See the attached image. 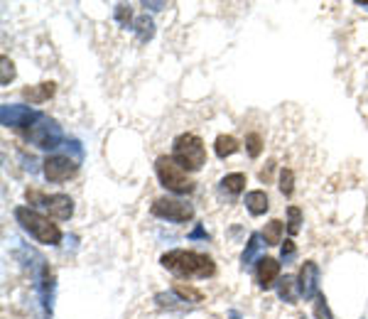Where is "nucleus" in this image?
<instances>
[{
  "mask_svg": "<svg viewBox=\"0 0 368 319\" xmlns=\"http://www.w3.org/2000/svg\"><path fill=\"white\" fill-rule=\"evenodd\" d=\"M160 266L164 270L175 272L177 278H211L217 272V263L209 258L206 253H197V251H184V248H175L167 251V253L160 258Z\"/></svg>",
  "mask_w": 368,
  "mask_h": 319,
  "instance_id": "1",
  "label": "nucleus"
},
{
  "mask_svg": "<svg viewBox=\"0 0 368 319\" xmlns=\"http://www.w3.org/2000/svg\"><path fill=\"white\" fill-rule=\"evenodd\" d=\"M12 216L42 246H59L62 243L64 233H62V229L49 216H42L40 212H35V209L29 207H15L12 209Z\"/></svg>",
  "mask_w": 368,
  "mask_h": 319,
  "instance_id": "2",
  "label": "nucleus"
},
{
  "mask_svg": "<svg viewBox=\"0 0 368 319\" xmlns=\"http://www.w3.org/2000/svg\"><path fill=\"white\" fill-rule=\"evenodd\" d=\"M172 157L177 165H182L187 172H199L206 165V145L204 140L194 133H182L172 142Z\"/></svg>",
  "mask_w": 368,
  "mask_h": 319,
  "instance_id": "3",
  "label": "nucleus"
},
{
  "mask_svg": "<svg viewBox=\"0 0 368 319\" xmlns=\"http://www.w3.org/2000/svg\"><path fill=\"white\" fill-rule=\"evenodd\" d=\"M155 172H158V179L164 190L172 192V194H192L194 192V179L189 177V172L182 165H177L175 157H167V155H160L155 160Z\"/></svg>",
  "mask_w": 368,
  "mask_h": 319,
  "instance_id": "4",
  "label": "nucleus"
},
{
  "mask_svg": "<svg viewBox=\"0 0 368 319\" xmlns=\"http://www.w3.org/2000/svg\"><path fill=\"white\" fill-rule=\"evenodd\" d=\"M20 136L27 142H32V145H37L40 150H54L64 142V133H62L59 123L49 116H45V113L27 130H20Z\"/></svg>",
  "mask_w": 368,
  "mask_h": 319,
  "instance_id": "5",
  "label": "nucleus"
},
{
  "mask_svg": "<svg viewBox=\"0 0 368 319\" xmlns=\"http://www.w3.org/2000/svg\"><path fill=\"white\" fill-rule=\"evenodd\" d=\"M25 196H27L29 204H37V207H42L45 212L52 216V219L57 221H69L71 214H74V199H71L69 194H42V192H35V190H27L25 192Z\"/></svg>",
  "mask_w": 368,
  "mask_h": 319,
  "instance_id": "6",
  "label": "nucleus"
},
{
  "mask_svg": "<svg viewBox=\"0 0 368 319\" xmlns=\"http://www.w3.org/2000/svg\"><path fill=\"white\" fill-rule=\"evenodd\" d=\"M150 214L158 219L172 221V224H187L194 219V207L187 201L175 199V196H160V199L152 201Z\"/></svg>",
  "mask_w": 368,
  "mask_h": 319,
  "instance_id": "7",
  "label": "nucleus"
},
{
  "mask_svg": "<svg viewBox=\"0 0 368 319\" xmlns=\"http://www.w3.org/2000/svg\"><path fill=\"white\" fill-rule=\"evenodd\" d=\"M79 172V157H69V155H52L45 160V177L49 182L59 184L71 179Z\"/></svg>",
  "mask_w": 368,
  "mask_h": 319,
  "instance_id": "8",
  "label": "nucleus"
},
{
  "mask_svg": "<svg viewBox=\"0 0 368 319\" xmlns=\"http://www.w3.org/2000/svg\"><path fill=\"white\" fill-rule=\"evenodd\" d=\"M40 116V111H32L29 106H20V103H3V108H0V120L5 128L27 130Z\"/></svg>",
  "mask_w": 368,
  "mask_h": 319,
  "instance_id": "9",
  "label": "nucleus"
},
{
  "mask_svg": "<svg viewBox=\"0 0 368 319\" xmlns=\"http://www.w3.org/2000/svg\"><path fill=\"white\" fill-rule=\"evenodd\" d=\"M297 285H299V295L304 300H317L319 292V266H317L315 260H304L302 268H299V275H297Z\"/></svg>",
  "mask_w": 368,
  "mask_h": 319,
  "instance_id": "10",
  "label": "nucleus"
},
{
  "mask_svg": "<svg viewBox=\"0 0 368 319\" xmlns=\"http://www.w3.org/2000/svg\"><path fill=\"white\" fill-rule=\"evenodd\" d=\"M256 280L260 290H270L280 280V263L275 258H260L256 266Z\"/></svg>",
  "mask_w": 368,
  "mask_h": 319,
  "instance_id": "11",
  "label": "nucleus"
},
{
  "mask_svg": "<svg viewBox=\"0 0 368 319\" xmlns=\"http://www.w3.org/2000/svg\"><path fill=\"white\" fill-rule=\"evenodd\" d=\"M243 190H245L243 172H231V175H226V177L219 182V192H221L223 196H228V199H236Z\"/></svg>",
  "mask_w": 368,
  "mask_h": 319,
  "instance_id": "12",
  "label": "nucleus"
},
{
  "mask_svg": "<svg viewBox=\"0 0 368 319\" xmlns=\"http://www.w3.org/2000/svg\"><path fill=\"white\" fill-rule=\"evenodd\" d=\"M54 91H57V84L42 81V84H37V86H27V89H23V96L29 101V103H45V101L52 99Z\"/></svg>",
  "mask_w": 368,
  "mask_h": 319,
  "instance_id": "13",
  "label": "nucleus"
},
{
  "mask_svg": "<svg viewBox=\"0 0 368 319\" xmlns=\"http://www.w3.org/2000/svg\"><path fill=\"white\" fill-rule=\"evenodd\" d=\"M243 204H245V209L251 212V216H263V214L270 209V199H268V194H265L263 190L248 192Z\"/></svg>",
  "mask_w": 368,
  "mask_h": 319,
  "instance_id": "14",
  "label": "nucleus"
},
{
  "mask_svg": "<svg viewBox=\"0 0 368 319\" xmlns=\"http://www.w3.org/2000/svg\"><path fill=\"white\" fill-rule=\"evenodd\" d=\"M278 295H280V300H285L287 305H297V300H299L297 278H293V275H285V278L278 280Z\"/></svg>",
  "mask_w": 368,
  "mask_h": 319,
  "instance_id": "15",
  "label": "nucleus"
},
{
  "mask_svg": "<svg viewBox=\"0 0 368 319\" xmlns=\"http://www.w3.org/2000/svg\"><path fill=\"white\" fill-rule=\"evenodd\" d=\"M238 148H241V145H238V140H236L234 136H219L217 142H214V150H217V155L221 160L236 155V153H238Z\"/></svg>",
  "mask_w": 368,
  "mask_h": 319,
  "instance_id": "16",
  "label": "nucleus"
},
{
  "mask_svg": "<svg viewBox=\"0 0 368 319\" xmlns=\"http://www.w3.org/2000/svg\"><path fill=\"white\" fill-rule=\"evenodd\" d=\"M282 231H285V224H282V221H278V219L268 221L265 229H263L265 243H268V246H278V243H282Z\"/></svg>",
  "mask_w": 368,
  "mask_h": 319,
  "instance_id": "17",
  "label": "nucleus"
},
{
  "mask_svg": "<svg viewBox=\"0 0 368 319\" xmlns=\"http://www.w3.org/2000/svg\"><path fill=\"white\" fill-rule=\"evenodd\" d=\"M260 238H263V233H251V238H248V243H245L243 255H241V263H243V266L253 263V258L258 255V251H260V246H263Z\"/></svg>",
  "mask_w": 368,
  "mask_h": 319,
  "instance_id": "18",
  "label": "nucleus"
},
{
  "mask_svg": "<svg viewBox=\"0 0 368 319\" xmlns=\"http://www.w3.org/2000/svg\"><path fill=\"white\" fill-rule=\"evenodd\" d=\"M133 30L138 32L140 42H147V40H152V35H155V25H152V20L147 18V15H140V18L133 23Z\"/></svg>",
  "mask_w": 368,
  "mask_h": 319,
  "instance_id": "19",
  "label": "nucleus"
},
{
  "mask_svg": "<svg viewBox=\"0 0 368 319\" xmlns=\"http://www.w3.org/2000/svg\"><path fill=\"white\" fill-rule=\"evenodd\" d=\"M172 292H175L177 297H182L184 302H201V300H204V295H201L199 290L189 288V285H184V283H175Z\"/></svg>",
  "mask_w": 368,
  "mask_h": 319,
  "instance_id": "20",
  "label": "nucleus"
},
{
  "mask_svg": "<svg viewBox=\"0 0 368 319\" xmlns=\"http://www.w3.org/2000/svg\"><path fill=\"white\" fill-rule=\"evenodd\" d=\"M280 192L285 196H293V192H295V175H293V170H287V167L280 170Z\"/></svg>",
  "mask_w": 368,
  "mask_h": 319,
  "instance_id": "21",
  "label": "nucleus"
},
{
  "mask_svg": "<svg viewBox=\"0 0 368 319\" xmlns=\"http://www.w3.org/2000/svg\"><path fill=\"white\" fill-rule=\"evenodd\" d=\"M299 224H302V212L297 207H287V231L293 236L299 231Z\"/></svg>",
  "mask_w": 368,
  "mask_h": 319,
  "instance_id": "22",
  "label": "nucleus"
},
{
  "mask_svg": "<svg viewBox=\"0 0 368 319\" xmlns=\"http://www.w3.org/2000/svg\"><path fill=\"white\" fill-rule=\"evenodd\" d=\"M245 148H248L251 157H258L260 150H263V138L258 136V133H248V136H245Z\"/></svg>",
  "mask_w": 368,
  "mask_h": 319,
  "instance_id": "23",
  "label": "nucleus"
},
{
  "mask_svg": "<svg viewBox=\"0 0 368 319\" xmlns=\"http://www.w3.org/2000/svg\"><path fill=\"white\" fill-rule=\"evenodd\" d=\"M315 317L317 319H334V314H332V309H329L327 297H324V295H317V300H315Z\"/></svg>",
  "mask_w": 368,
  "mask_h": 319,
  "instance_id": "24",
  "label": "nucleus"
},
{
  "mask_svg": "<svg viewBox=\"0 0 368 319\" xmlns=\"http://www.w3.org/2000/svg\"><path fill=\"white\" fill-rule=\"evenodd\" d=\"M116 20L123 25V27H133V10H130V5H116Z\"/></svg>",
  "mask_w": 368,
  "mask_h": 319,
  "instance_id": "25",
  "label": "nucleus"
},
{
  "mask_svg": "<svg viewBox=\"0 0 368 319\" xmlns=\"http://www.w3.org/2000/svg\"><path fill=\"white\" fill-rule=\"evenodd\" d=\"M0 64H3V77H0V84H3V86H8V84L15 79V64H12L8 57H3V60H0Z\"/></svg>",
  "mask_w": 368,
  "mask_h": 319,
  "instance_id": "26",
  "label": "nucleus"
},
{
  "mask_svg": "<svg viewBox=\"0 0 368 319\" xmlns=\"http://www.w3.org/2000/svg\"><path fill=\"white\" fill-rule=\"evenodd\" d=\"M282 260H285V263H290V260L295 258V255H297V248H295V241H285V246H282Z\"/></svg>",
  "mask_w": 368,
  "mask_h": 319,
  "instance_id": "27",
  "label": "nucleus"
},
{
  "mask_svg": "<svg viewBox=\"0 0 368 319\" xmlns=\"http://www.w3.org/2000/svg\"><path fill=\"white\" fill-rule=\"evenodd\" d=\"M273 165L275 162H268L265 170H260V182H270V172H273Z\"/></svg>",
  "mask_w": 368,
  "mask_h": 319,
  "instance_id": "28",
  "label": "nucleus"
},
{
  "mask_svg": "<svg viewBox=\"0 0 368 319\" xmlns=\"http://www.w3.org/2000/svg\"><path fill=\"white\" fill-rule=\"evenodd\" d=\"M145 8H150V10H162L164 8V3H143Z\"/></svg>",
  "mask_w": 368,
  "mask_h": 319,
  "instance_id": "29",
  "label": "nucleus"
},
{
  "mask_svg": "<svg viewBox=\"0 0 368 319\" xmlns=\"http://www.w3.org/2000/svg\"><path fill=\"white\" fill-rule=\"evenodd\" d=\"M201 236H206L204 229H197V231H194V233H192V238H201Z\"/></svg>",
  "mask_w": 368,
  "mask_h": 319,
  "instance_id": "30",
  "label": "nucleus"
},
{
  "mask_svg": "<svg viewBox=\"0 0 368 319\" xmlns=\"http://www.w3.org/2000/svg\"><path fill=\"white\" fill-rule=\"evenodd\" d=\"M231 319H241V317H238V312H231Z\"/></svg>",
  "mask_w": 368,
  "mask_h": 319,
  "instance_id": "31",
  "label": "nucleus"
},
{
  "mask_svg": "<svg viewBox=\"0 0 368 319\" xmlns=\"http://www.w3.org/2000/svg\"><path fill=\"white\" fill-rule=\"evenodd\" d=\"M358 5H361V8H366V10H368V3H358Z\"/></svg>",
  "mask_w": 368,
  "mask_h": 319,
  "instance_id": "32",
  "label": "nucleus"
},
{
  "mask_svg": "<svg viewBox=\"0 0 368 319\" xmlns=\"http://www.w3.org/2000/svg\"><path fill=\"white\" fill-rule=\"evenodd\" d=\"M302 319H304V317H302Z\"/></svg>",
  "mask_w": 368,
  "mask_h": 319,
  "instance_id": "33",
  "label": "nucleus"
}]
</instances>
